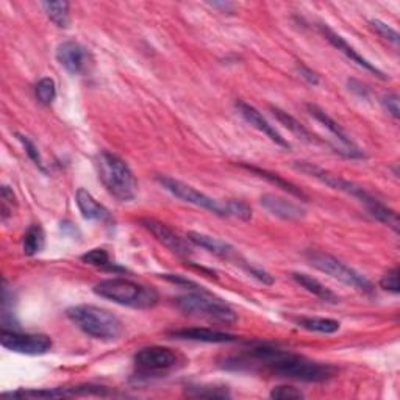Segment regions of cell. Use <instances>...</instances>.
Instances as JSON below:
<instances>
[{
    "label": "cell",
    "instance_id": "cell-1",
    "mask_svg": "<svg viewBox=\"0 0 400 400\" xmlns=\"http://www.w3.org/2000/svg\"><path fill=\"white\" fill-rule=\"evenodd\" d=\"M249 355L263 364L267 371L279 375V377L307 381V383H321L333 377L334 367L330 364H322L308 358L287 352V350L271 347V346H258L249 352Z\"/></svg>",
    "mask_w": 400,
    "mask_h": 400
},
{
    "label": "cell",
    "instance_id": "cell-2",
    "mask_svg": "<svg viewBox=\"0 0 400 400\" xmlns=\"http://www.w3.org/2000/svg\"><path fill=\"white\" fill-rule=\"evenodd\" d=\"M294 168L300 170V173L312 175V177L317 178V180H321L322 183L329 185L330 188H333V190H338V191L352 195V198H355L357 200H360L363 203L366 210L371 213V216H374L383 224L393 227L396 232H399V216L396 211L388 208L386 205H383L379 199H375L371 193H367L360 185L349 182V180H346V178H341L334 174H330L329 170L317 168L313 165V163L297 161L296 165H294Z\"/></svg>",
    "mask_w": 400,
    "mask_h": 400
},
{
    "label": "cell",
    "instance_id": "cell-3",
    "mask_svg": "<svg viewBox=\"0 0 400 400\" xmlns=\"http://www.w3.org/2000/svg\"><path fill=\"white\" fill-rule=\"evenodd\" d=\"M96 168L107 191L120 202H132L138 195V180L127 163L118 155L102 150L96 158Z\"/></svg>",
    "mask_w": 400,
    "mask_h": 400
},
{
    "label": "cell",
    "instance_id": "cell-4",
    "mask_svg": "<svg viewBox=\"0 0 400 400\" xmlns=\"http://www.w3.org/2000/svg\"><path fill=\"white\" fill-rule=\"evenodd\" d=\"M94 292L99 297L111 300L114 304L138 309L153 308L160 300V294L155 288L128 279H120V277L99 282L94 287Z\"/></svg>",
    "mask_w": 400,
    "mask_h": 400
},
{
    "label": "cell",
    "instance_id": "cell-5",
    "mask_svg": "<svg viewBox=\"0 0 400 400\" xmlns=\"http://www.w3.org/2000/svg\"><path fill=\"white\" fill-rule=\"evenodd\" d=\"M66 314L81 332L94 339L114 341L124 332L119 317L101 307L76 305L68 308Z\"/></svg>",
    "mask_w": 400,
    "mask_h": 400
},
{
    "label": "cell",
    "instance_id": "cell-6",
    "mask_svg": "<svg viewBox=\"0 0 400 400\" xmlns=\"http://www.w3.org/2000/svg\"><path fill=\"white\" fill-rule=\"evenodd\" d=\"M175 305L185 314L205 317V319L210 321L235 324L236 319H238V316H236L235 309L230 305L220 299L213 297L205 289L185 294V296L175 300Z\"/></svg>",
    "mask_w": 400,
    "mask_h": 400
},
{
    "label": "cell",
    "instance_id": "cell-7",
    "mask_svg": "<svg viewBox=\"0 0 400 400\" xmlns=\"http://www.w3.org/2000/svg\"><path fill=\"white\" fill-rule=\"evenodd\" d=\"M307 258L309 263H312V266L319 269L321 272L333 277L334 280L349 284V287H352L364 294L374 292V284L367 280L364 275L357 272L355 269L347 266L346 263H342V261H339L338 258L317 250L307 252Z\"/></svg>",
    "mask_w": 400,
    "mask_h": 400
},
{
    "label": "cell",
    "instance_id": "cell-8",
    "mask_svg": "<svg viewBox=\"0 0 400 400\" xmlns=\"http://www.w3.org/2000/svg\"><path fill=\"white\" fill-rule=\"evenodd\" d=\"M157 180L166 191L175 195L177 199H180L186 203H191V205L200 207L203 210H208V211H211V213H215L217 216H222V217L228 216L225 203H219L213 198H210V195L200 193L199 190H195L194 186L177 180V178L168 177V175H158Z\"/></svg>",
    "mask_w": 400,
    "mask_h": 400
},
{
    "label": "cell",
    "instance_id": "cell-9",
    "mask_svg": "<svg viewBox=\"0 0 400 400\" xmlns=\"http://www.w3.org/2000/svg\"><path fill=\"white\" fill-rule=\"evenodd\" d=\"M0 342L6 350L22 355H44L53 346L51 337H47V334L21 333L8 329H2Z\"/></svg>",
    "mask_w": 400,
    "mask_h": 400
},
{
    "label": "cell",
    "instance_id": "cell-10",
    "mask_svg": "<svg viewBox=\"0 0 400 400\" xmlns=\"http://www.w3.org/2000/svg\"><path fill=\"white\" fill-rule=\"evenodd\" d=\"M178 363H180V357L173 349L163 346L144 347L135 355V364L144 374L168 372L177 367Z\"/></svg>",
    "mask_w": 400,
    "mask_h": 400
},
{
    "label": "cell",
    "instance_id": "cell-11",
    "mask_svg": "<svg viewBox=\"0 0 400 400\" xmlns=\"http://www.w3.org/2000/svg\"><path fill=\"white\" fill-rule=\"evenodd\" d=\"M81 396H111L105 386L94 385H78V386H64L52 389H19L14 393H5L4 397L14 399H60V397H81Z\"/></svg>",
    "mask_w": 400,
    "mask_h": 400
},
{
    "label": "cell",
    "instance_id": "cell-12",
    "mask_svg": "<svg viewBox=\"0 0 400 400\" xmlns=\"http://www.w3.org/2000/svg\"><path fill=\"white\" fill-rule=\"evenodd\" d=\"M56 60L72 76H80L91 64V53L77 41H66L56 48Z\"/></svg>",
    "mask_w": 400,
    "mask_h": 400
},
{
    "label": "cell",
    "instance_id": "cell-13",
    "mask_svg": "<svg viewBox=\"0 0 400 400\" xmlns=\"http://www.w3.org/2000/svg\"><path fill=\"white\" fill-rule=\"evenodd\" d=\"M140 222L147 232H150V235L157 238V241H160L163 246H166L170 252H174V254L180 257H188L193 254L191 246L188 244V241H185L180 235H177L173 228L168 227L166 224L152 217H144Z\"/></svg>",
    "mask_w": 400,
    "mask_h": 400
},
{
    "label": "cell",
    "instance_id": "cell-14",
    "mask_svg": "<svg viewBox=\"0 0 400 400\" xmlns=\"http://www.w3.org/2000/svg\"><path fill=\"white\" fill-rule=\"evenodd\" d=\"M319 31L321 34L324 35V38L329 41V43L334 47V48H338L339 52H342L344 53L347 58L350 60V61H354V63H357L358 66H361V68H364L366 71H369V72H372V73H375V76H377L379 78H381V80H386L388 77L385 76V73H383L377 66H374V64L371 63V61H367L364 56H361L360 53H358L355 48L350 46L347 41L342 38V36H339L337 31H333L330 27H327V24H319Z\"/></svg>",
    "mask_w": 400,
    "mask_h": 400
},
{
    "label": "cell",
    "instance_id": "cell-15",
    "mask_svg": "<svg viewBox=\"0 0 400 400\" xmlns=\"http://www.w3.org/2000/svg\"><path fill=\"white\" fill-rule=\"evenodd\" d=\"M236 108H238L241 116L246 119L252 127H255L257 130H260V132H263L267 138H271V141H274L275 144L284 147V149H289L291 144L284 140L279 132H277L274 125L269 124L267 119L255 107H252V105L242 101H238L236 102Z\"/></svg>",
    "mask_w": 400,
    "mask_h": 400
},
{
    "label": "cell",
    "instance_id": "cell-16",
    "mask_svg": "<svg viewBox=\"0 0 400 400\" xmlns=\"http://www.w3.org/2000/svg\"><path fill=\"white\" fill-rule=\"evenodd\" d=\"M260 202H261V205L269 211V213L280 217L283 220H299L305 216L304 208L288 199L280 198V195L265 194V195H261Z\"/></svg>",
    "mask_w": 400,
    "mask_h": 400
},
{
    "label": "cell",
    "instance_id": "cell-17",
    "mask_svg": "<svg viewBox=\"0 0 400 400\" xmlns=\"http://www.w3.org/2000/svg\"><path fill=\"white\" fill-rule=\"evenodd\" d=\"M170 337L186 341H199V342H211V344H224V342H236L240 338L236 334L219 332L213 329H203V327H191V329H180L170 332Z\"/></svg>",
    "mask_w": 400,
    "mask_h": 400
},
{
    "label": "cell",
    "instance_id": "cell-18",
    "mask_svg": "<svg viewBox=\"0 0 400 400\" xmlns=\"http://www.w3.org/2000/svg\"><path fill=\"white\" fill-rule=\"evenodd\" d=\"M186 238L190 242H193L194 246L202 247L208 250L210 254H213L219 258H225V260H238V254H236V249L222 240L215 238V236H210L205 233H199V232H190L186 235Z\"/></svg>",
    "mask_w": 400,
    "mask_h": 400
},
{
    "label": "cell",
    "instance_id": "cell-19",
    "mask_svg": "<svg viewBox=\"0 0 400 400\" xmlns=\"http://www.w3.org/2000/svg\"><path fill=\"white\" fill-rule=\"evenodd\" d=\"M76 202L81 216L89 220H99V222H111L113 217L110 211L102 203L97 202L91 193L80 188L76 194Z\"/></svg>",
    "mask_w": 400,
    "mask_h": 400
},
{
    "label": "cell",
    "instance_id": "cell-20",
    "mask_svg": "<svg viewBox=\"0 0 400 400\" xmlns=\"http://www.w3.org/2000/svg\"><path fill=\"white\" fill-rule=\"evenodd\" d=\"M292 279L296 280L302 288H305L308 292H312L313 296L319 297L322 302H327V304H338L339 297L334 294L332 289H329L325 284H322L319 280L314 279L312 275L302 274V272H294Z\"/></svg>",
    "mask_w": 400,
    "mask_h": 400
},
{
    "label": "cell",
    "instance_id": "cell-21",
    "mask_svg": "<svg viewBox=\"0 0 400 400\" xmlns=\"http://www.w3.org/2000/svg\"><path fill=\"white\" fill-rule=\"evenodd\" d=\"M242 168L250 170V173H254L255 175H258V177H261V178H265V180H267L269 183L275 185L277 188H282L283 191H287V193L292 194L294 198L302 199V200H308V195H307L304 191H302L300 188H297L296 185L288 182V180H284V178L280 177L279 174L269 173V170H266V169H261V168H257V166H249V165H242Z\"/></svg>",
    "mask_w": 400,
    "mask_h": 400
},
{
    "label": "cell",
    "instance_id": "cell-22",
    "mask_svg": "<svg viewBox=\"0 0 400 400\" xmlns=\"http://www.w3.org/2000/svg\"><path fill=\"white\" fill-rule=\"evenodd\" d=\"M307 108H308L309 114H312V116H313L316 120H319L325 128L330 130V132H332L334 136H337L342 144L350 147V149H357V147H355L354 143H352V140H350V138L347 136V133L344 132V130H342V127L338 124L337 120H333L327 113L322 111L319 107H316V105H307Z\"/></svg>",
    "mask_w": 400,
    "mask_h": 400
},
{
    "label": "cell",
    "instance_id": "cell-23",
    "mask_svg": "<svg viewBox=\"0 0 400 400\" xmlns=\"http://www.w3.org/2000/svg\"><path fill=\"white\" fill-rule=\"evenodd\" d=\"M271 111H272V114L277 118V120L280 122L282 125L287 127L289 132H292L297 138H300V140H304L307 143H314L316 141L314 140V135L309 132L307 127L302 125L296 118H292L289 113L283 111V110L277 108V107H271Z\"/></svg>",
    "mask_w": 400,
    "mask_h": 400
},
{
    "label": "cell",
    "instance_id": "cell-24",
    "mask_svg": "<svg viewBox=\"0 0 400 400\" xmlns=\"http://www.w3.org/2000/svg\"><path fill=\"white\" fill-rule=\"evenodd\" d=\"M44 244H46V236L43 227L38 224L30 225L26 235H24V242H22L24 254L29 257H34L44 249Z\"/></svg>",
    "mask_w": 400,
    "mask_h": 400
},
{
    "label": "cell",
    "instance_id": "cell-25",
    "mask_svg": "<svg viewBox=\"0 0 400 400\" xmlns=\"http://www.w3.org/2000/svg\"><path fill=\"white\" fill-rule=\"evenodd\" d=\"M297 325L308 332L325 333V334L337 333L341 327V324L338 321L329 319V317H299Z\"/></svg>",
    "mask_w": 400,
    "mask_h": 400
},
{
    "label": "cell",
    "instance_id": "cell-26",
    "mask_svg": "<svg viewBox=\"0 0 400 400\" xmlns=\"http://www.w3.org/2000/svg\"><path fill=\"white\" fill-rule=\"evenodd\" d=\"M41 5H43L48 19H51L55 26H58L61 29H66L69 26L71 18H69L68 2H43Z\"/></svg>",
    "mask_w": 400,
    "mask_h": 400
},
{
    "label": "cell",
    "instance_id": "cell-27",
    "mask_svg": "<svg viewBox=\"0 0 400 400\" xmlns=\"http://www.w3.org/2000/svg\"><path fill=\"white\" fill-rule=\"evenodd\" d=\"M186 394L191 397H203V399H225V397H230V391H228L227 386L202 385V386L186 388Z\"/></svg>",
    "mask_w": 400,
    "mask_h": 400
},
{
    "label": "cell",
    "instance_id": "cell-28",
    "mask_svg": "<svg viewBox=\"0 0 400 400\" xmlns=\"http://www.w3.org/2000/svg\"><path fill=\"white\" fill-rule=\"evenodd\" d=\"M35 93L38 101L44 105H51L55 101L56 96V86L55 81L51 77H44L38 81V85L35 88Z\"/></svg>",
    "mask_w": 400,
    "mask_h": 400
},
{
    "label": "cell",
    "instance_id": "cell-29",
    "mask_svg": "<svg viewBox=\"0 0 400 400\" xmlns=\"http://www.w3.org/2000/svg\"><path fill=\"white\" fill-rule=\"evenodd\" d=\"M81 261H83V263H86V265H91V266L113 269V265L110 261V255L105 249H93V250L86 252L85 255H81Z\"/></svg>",
    "mask_w": 400,
    "mask_h": 400
},
{
    "label": "cell",
    "instance_id": "cell-30",
    "mask_svg": "<svg viewBox=\"0 0 400 400\" xmlns=\"http://www.w3.org/2000/svg\"><path fill=\"white\" fill-rule=\"evenodd\" d=\"M225 208L228 216L240 217L242 220H249L252 217V208L242 200H228L225 203Z\"/></svg>",
    "mask_w": 400,
    "mask_h": 400
},
{
    "label": "cell",
    "instance_id": "cell-31",
    "mask_svg": "<svg viewBox=\"0 0 400 400\" xmlns=\"http://www.w3.org/2000/svg\"><path fill=\"white\" fill-rule=\"evenodd\" d=\"M371 26H372V29H374L375 31H377V34H379L383 39H386L388 43L394 44V46L399 44V34H397V31H396L393 27H389L388 24L381 22V21H379V19H372V21H371Z\"/></svg>",
    "mask_w": 400,
    "mask_h": 400
},
{
    "label": "cell",
    "instance_id": "cell-32",
    "mask_svg": "<svg viewBox=\"0 0 400 400\" xmlns=\"http://www.w3.org/2000/svg\"><path fill=\"white\" fill-rule=\"evenodd\" d=\"M18 136V140L22 143V145H24V149H26V152H27V155L29 157L31 158V161L35 163V165L41 169V170H46L44 169V163H43V158H41V155H39V152H38V147L35 145V143L30 140V138H27V136H24V135H16Z\"/></svg>",
    "mask_w": 400,
    "mask_h": 400
},
{
    "label": "cell",
    "instance_id": "cell-33",
    "mask_svg": "<svg viewBox=\"0 0 400 400\" xmlns=\"http://www.w3.org/2000/svg\"><path fill=\"white\" fill-rule=\"evenodd\" d=\"M271 399L277 400H296V399H304V393L294 386H277L271 391Z\"/></svg>",
    "mask_w": 400,
    "mask_h": 400
},
{
    "label": "cell",
    "instance_id": "cell-34",
    "mask_svg": "<svg viewBox=\"0 0 400 400\" xmlns=\"http://www.w3.org/2000/svg\"><path fill=\"white\" fill-rule=\"evenodd\" d=\"M380 288H383L385 291L399 294L400 288H399V267H393L391 271H388L385 275L381 277L380 280Z\"/></svg>",
    "mask_w": 400,
    "mask_h": 400
},
{
    "label": "cell",
    "instance_id": "cell-35",
    "mask_svg": "<svg viewBox=\"0 0 400 400\" xmlns=\"http://www.w3.org/2000/svg\"><path fill=\"white\" fill-rule=\"evenodd\" d=\"M13 205H16L14 193L8 186L2 188V219L5 220L8 215L13 213Z\"/></svg>",
    "mask_w": 400,
    "mask_h": 400
},
{
    "label": "cell",
    "instance_id": "cell-36",
    "mask_svg": "<svg viewBox=\"0 0 400 400\" xmlns=\"http://www.w3.org/2000/svg\"><path fill=\"white\" fill-rule=\"evenodd\" d=\"M381 103H383V107H385V110L391 114V116H393L394 119H399V114H400L399 96L396 93H389L386 96H383Z\"/></svg>",
    "mask_w": 400,
    "mask_h": 400
},
{
    "label": "cell",
    "instance_id": "cell-37",
    "mask_svg": "<svg viewBox=\"0 0 400 400\" xmlns=\"http://www.w3.org/2000/svg\"><path fill=\"white\" fill-rule=\"evenodd\" d=\"M299 72H300V76L304 77L309 85H319V76L314 71H312L309 68H307L305 64H299Z\"/></svg>",
    "mask_w": 400,
    "mask_h": 400
},
{
    "label": "cell",
    "instance_id": "cell-38",
    "mask_svg": "<svg viewBox=\"0 0 400 400\" xmlns=\"http://www.w3.org/2000/svg\"><path fill=\"white\" fill-rule=\"evenodd\" d=\"M349 89L352 93H355L358 97H363V99H367V97H369V89H367L366 85H363L361 81H358V80H349Z\"/></svg>",
    "mask_w": 400,
    "mask_h": 400
},
{
    "label": "cell",
    "instance_id": "cell-39",
    "mask_svg": "<svg viewBox=\"0 0 400 400\" xmlns=\"http://www.w3.org/2000/svg\"><path fill=\"white\" fill-rule=\"evenodd\" d=\"M246 269L250 272V275L257 277V279H258L261 283H265V284H272V283H274L272 277L269 275L267 272H265L263 269H258V267H254V266H246Z\"/></svg>",
    "mask_w": 400,
    "mask_h": 400
},
{
    "label": "cell",
    "instance_id": "cell-40",
    "mask_svg": "<svg viewBox=\"0 0 400 400\" xmlns=\"http://www.w3.org/2000/svg\"><path fill=\"white\" fill-rule=\"evenodd\" d=\"M211 6L220 8V10L225 11V13H232L235 10V5L233 4H211Z\"/></svg>",
    "mask_w": 400,
    "mask_h": 400
}]
</instances>
